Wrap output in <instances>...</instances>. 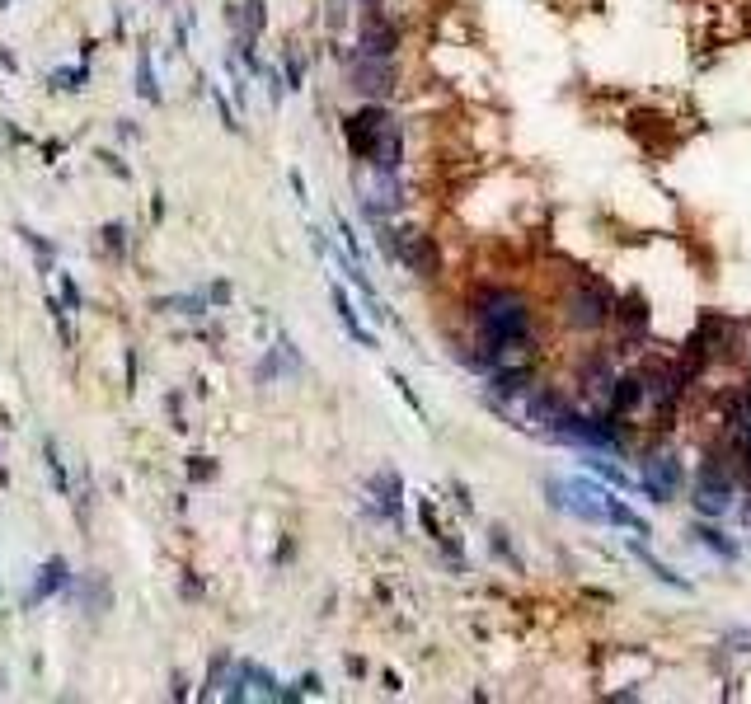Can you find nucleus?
I'll return each mask as SVG.
<instances>
[{"mask_svg":"<svg viewBox=\"0 0 751 704\" xmlns=\"http://www.w3.org/2000/svg\"><path fill=\"white\" fill-rule=\"evenodd\" d=\"M545 493H550V503L559 512H568L578 521H611V526H625L634 536H653V526L634 507L620 503L611 489H601L592 479H554V484H545Z\"/></svg>","mask_w":751,"mask_h":704,"instance_id":"obj_1","label":"nucleus"},{"mask_svg":"<svg viewBox=\"0 0 751 704\" xmlns=\"http://www.w3.org/2000/svg\"><path fill=\"white\" fill-rule=\"evenodd\" d=\"M615 320V296L601 277H578L564 296V324L578 334H597Z\"/></svg>","mask_w":751,"mask_h":704,"instance_id":"obj_2","label":"nucleus"},{"mask_svg":"<svg viewBox=\"0 0 751 704\" xmlns=\"http://www.w3.org/2000/svg\"><path fill=\"white\" fill-rule=\"evenodd\" d=\"M695 512L700 517H728L733 512V498H737V479L733 470H728V460L719 456V451H709L705 460H700V470H695Z\"/></svg>","mask_w":751,"mask_h":704,"instance_id":"obj_3","label":"nucleus"},{"mask_svg":"<svg viewBox=\"0 0 751 704\" xmlns=\"http://www.w3.org/2000/svg\"><path fill=\"white\" fill-rule=\"evenodd\" d=\"M395 132L399 127L390 123L385 108H362L353 118H343V137H348V151H353L357 160H371V155L381 151V141L395 137Z\"/></svg>","mask_w":751,"mask_h":704,"instance_id":"obj_4","label":"nucleus"},{"mask_svg":"<svg viewBox=\"0 0 751 704\" xmlns=\"http://www.w3.org/2000/svg\"><path fill=\"white\" fill-rule=\"evenodd\" d=\"M639 489H644L653 503H672L676 493H681V460H676L672 451H648Z\"/></svg>","mask_w":751,"mask_h":704,"instance_id":"obj_5","label":"nucleus"},{"mask_svg":"<svg viewBox=\"0 0 751 704\" xmlns=\"http://www.w3.org/2000/svg\"><path fill=\"white\" fill-rule=\"evenodd\" d=\"M357 47H362V57H381V62H390L395 47H399V29L385 15H367L362 19V38H357Z\"/></svg>","mask_w":751,"mask_h":704,"instance_id":"obj_6","label":"nucleus"},{"mask_svg":"<svg viewBox=\"0 0 751 704\" xmlns=\"http://www.w3.org/2000/svg\"><path fill=\"white\" fill-rule=\"evenodd\" d=\"M353 80H357V90H362V94L385 99V94L395 90V66L381 62V57H362V62L353 66Z\"/></svg>","mask_w":751,"mask_h":704,"instance_id":"obj_7","label":"nucleus"},{"mask_svg":"<svg viewBox=\"0 0 751 704\" xmlns=\"http://www.w3.org/2000/svg\"><path fill=\"white\" fill-rule=\"evenodd\" d=\"M648 399V390H644V376L639 371H629V376H615L611 381V395H606V409H611L615 418H625V414H634L639 404Z\"/></svg>","mask_w":751,"mask_h":704,"instance_id":"obj_8","label":"nucleus"},{"mask_svg":"<svg viewBox=\"0 0 751 704\" xmlns=\"http://www.w3.org/2000/svg\"><path fill=\"white\" fill-rule=\"evenodd\" d=\"M615 320H620V329H625V343H639L648 329V310L639 296H629V301H615Z\"/></svg>","mask_w":751,"mask_h":704,"instance_id":"obj_9","label":"nucleus"},{"mask_svg":"<svg viewBox=\"0 0 751 704\" xmlns=\"http://www.w3.org/2000/svg\"><path fill=\"white\" fill-rule=\"evenodd\" d=\"M334 310H338V320H343V329H348L362 348H376V334L357 320V310H353V301H348V291H343V287H334Z\"/></svg>","mask_w":751,"mask_h":704,"instance_id":"obj_10","label":"nucleus"},{"mask_svg":"<svg viewBox=\"0 0 751 704\" xmlns=\"http://www.w3.org/2000/svg\"><path fill=\"white\" fill-rule=\"evenodd\" d=\"M371 493H376V507H381L390 521H399V493H404V484H399L395 470H385V475L371 479Z\"/></svg>","mask_w":751,"mask_h":704,"instance_id":"obj_11","label":"nucleus"},{"mask_svg":"<svg viewBox=\"0 0 751 704\" xmlns=\"http://www.w3.org/2000/svg\"><path fill=\"white\" fill-rule=\"evenodd\" d=\"M695 540H700V545H705L709 554L728 559V564L737 559V545H733V540H723V531H714V526H695Z\"/></svg>","mask_w":751,"mask_h":704,"instance_id":"obj_12","label":"nucleus"},{"mask_svg":"<svg viewBox=\"0 0 751 704\" xmlns=\"http://www.w3.org/2000/svg\"><path fill=\"white\" fill-rule=\"evenodd\" d=\"M62 582H66V564H62V559L43 564V568H38V587H33V601H38V597H52V592H57Z\"/></svg>","mask_w":751,"mask_h":704,"instance_id":"obj_13","label":"nucleus"},{"mask_svg":"<svg viewBox=\"0 0 751 704\" xmlns=\"http://www.w3.org/2000/svg\"><path fill=\"white\" fill-rule=\"evenodd\" d=\"M634 559H644V564H648V573H653V578H662V582H667V587H676V592H690V582H686V578H676V573H672V568H667V564H658V559H653V554H648L644 545H634Z\"/></svg>","mask_w":751,"mask_h":704,"instance_id":"obj_14","label":"nucleus"},{"mask_svg":"<svg viewBox=\"0 0 751 704\" xmlns=\"http://www.w3.org/2000/svg\"><path fill=\"white\" fill-rule=\"evenodd\" d=\"M587 465H592V470H597V475L601 479H606V484H615V489H634V479H629L625 475V470H615V465H606V460H601V456H592V460H587Z\"/></svg>","mask_w":751,"mask_h":704,"instance_id":"obj_15","label":"nucleus"},{"mask_svg":"<svg viewBox=\"0 0 751 704\" xmlns=\"http://www.w3.org/2000/svg\"><path fill=\"white\" fill-rule=\"evenodd\" d=\"M418 517H423V526H428V536H432V540H446V536H442V521H437V512H432V503L418 507Z\"/></svg>","mask_w":751,"mask_h":704,"instance_id":"obj_16","label":"nucleus"},{"mask_svg":"<svg viewBox=\"0 0 751 704\" xmlns=\"http://www.w3.org/2000/svg\"><path fill=\"white\" fill-rule=\"evenodd\" d=\"M141 94H146V99H155V80H151V57H146V52H141Z\"/></svg>","mask_w":751,"mask_h":704,"instance_id":"obj_17","label":"nucleus"},{"mask_svg":"<svg viewBox=\"0 0 751 704\" xmlns=\"http://www.w3.org/2000/svg\"><path fill=\"white\" fill-rule=\"evenodd\" d=\"M742 526H751V498L742 503Z\"/></svg>","mask_w":751,"mask_h":704,"instance_id":"obj_18","label":"nucleus"},{"mask_svg":"<svg viewBox=\"0 0 751 704\" xmlns=\"http://www.w3.org/2000/svg\"><path fill=\"white\" fill-rule=\"evenodd\" d=\"M362 5H381V0H362Z\"/></svg>","mask_w":751,"mask_h":704,"instance_id":"obj_19","label":"nucleus"}]
</instances>
